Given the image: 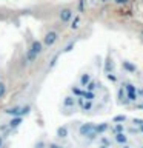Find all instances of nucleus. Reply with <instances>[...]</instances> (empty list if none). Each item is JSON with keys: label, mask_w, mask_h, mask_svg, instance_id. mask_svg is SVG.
<instances>
[{"label": "nucleus", "mask_w": 143, "mask_h": 148, "mask_svg": "<svg viewBox=\"0 0 143 148\" xmlns=\"http://www.w3.org/2000/svg\"><path fill=\"white\" fill-rule=\"evenodd\" d=\"M137 94H138V97L143 96V88H137Z\"/></svg>", "instance_id": "obj_35"}, {"label": "nucleus", "mask_w": 143, "mask_h": 148, "mask_svg": "<svg viewBox=\"0 0 143 148\" xmlns=\"http://www.w3.org/2000/svg\"><path fill=\"white\" fill-rule=\"evenodd\" d=\"M3 140H5V137L0 134V148H3Z\"/></svg>", "instance_id": "obj_36"}, {"label": "nucleus", "mask_w": 143, "mask_h": 148, "mask_svg": "<svg viewBox=\"0 0 143 148\" xmlns=\"http://www.w3.org/2000/svg\"><path fill=\"white\" fill-rule=\"evenodd\" d=\"M122 68L125 69V71H128V73H136L137 71L136 65H132L131 62H128V60H123L122 62Z\"/></svg>", "instance_id": "obj_12"}, {"label": "nucleus", "mask_w": 143, "mask_h": 148, "mask_svg": "<svg viewBox=\"0 0 143 148\" xmlns=\"http://www.w3.org/2000/svg\"><path fill=\"white\" fill-rule=\"evenodd\" d=\"M122 148H129L128 145H122Z\"/></svg>", "instance_id": "obj_41"}, {"label": "nucleus", "mask_w": 143, "mask_h": 148, "mask_svg": "<svg viewBox=\"0 0 143 148\" xmlns=\"http://www.w3.org/2000/svg\"><path fill=\"white\" fill-rule=\"evenodd\" d=\"M100 2H101V3H106V2H108V0H100Z\"/></svg>", "instance_id": "obj_40"}, {"label": "nucleus", "mask_w": 143, "mask_h": 148, "mask_svg": "<svg viewBox=\"0 0 143 148\" xmlns=\"http://www.w3.org/2000/svg\"><path fill=\"white\" fill-rule=\"evenodd\" d=\"M99 148H109V147H105V145H100Z\"/></svg>", "instance_id": "obj_39"}, {"label": "nucleus", "mask_w": 143, "mask_h": 148, "mask_svg": "<svg viewBox=\"0 0 143 148\" xmlns=\"http://www.w3.org/2000/svg\"><path fill=\"white\" fill-rule=\"evenodd\" d=\"M74 48V42H69V43L65 46V49H63V53H69V51H71Z\"/></svg>", "instance_id": "obj_28"}, {"label": "nucleus", "mask_w": 143, "mask_h": 148, "mask_svg": "<svg viewBox=\"0 0 143 148\" xmlns=\"http://www.w3.org/2000/svg\"><path fill=\"white\" fill-rule=\"evenodd\" d=\"M59 56H60V53H59V54H55V56H54V57H52V59H51V63H49V66H48L49 69H52V68L55 66V65H57V60H59Z\"/></svg>", "instance_id": "obj_22"}, {"label": "nucleus", "mask_w": 143, "mask_h": 148, "mask_svg": "<svg viewBox=\"0 0 143 148\" xmlns=\"http://www.w3.org/2000/svg\"><path fill=\"white\" fill-rule=\"evenodd\" d=\"M82 91H83V90H82L80 86H72V88H71V92H72L74 97H80V96H82Z\"/></svg>", "instance_id": "obj_20"}, {"label": "nucleus", "mask_w": 143, "mask_h": 148, "mask_svg": "<svg viewBox=\"0 0 143 148\" xmlns=\"http://www.w3.org/2000/svg\"><path fill=\"white\" fill-rule=\"evenodd\" d=\"M6 94V85H5V82H2L0 80V99Z\"/></svg>", "instance_id": "obj_24"}, {"label": "nucleus", "mask_w": 143, "mask_h": 148, "mask_svg": "<svg viewBox=\"0 0 143 148\" xmlns=\"http://www.w3.org/2000/svg\"><path fill=\"white\" fill-rule=\"evenodd\" d=\"M20 108H22L20 105H14V106H11V108L5 110V114L11 116V117H17V116H20Z\"/></svg>", "instance_id": "obj_8"}, {"label": "nucleus", "mask_w": 143, "mask_h": 148, "mask_svg": "<svg viewBox=\"0 0 143 148\" xmlns=\"http://www.w3.org/2000/svg\"><path fill=\"white\" fill-rule=\"evenodd\" d=\"M35 148H45V142L39 140V142H37V145H35Z\"/></svg>", "instance_id": "obj_34"}, {"label": "nucleus", "mask_w": 143, "mask_h": 148, "mask_svg": "<svg viewBox=\"0 0 143 148\" xmlns=\"http://www.w3.org/2000/svg\"><path fill=\"white\" fill-rule=\"evenodd\" d=\"M28 49H31L35 56H40V54L45 51L43 42H42V40H32V42H31V45H29V48H28Z\"/></svg>", "instance_id": "obj_4"}, {"label": "nucleus", "mask_w": 143, "mask_h": 148, "mask_svg": "<svg viewBox=\"0 0 143 148\" xmlns=\"http://www.w3.org/2000/svg\"><path fill=\"white\" fill-rule=\"evenodd\" d=\"M86 90H88V91H95V90H97V82L91 80V82L86 85Z\"/></svg>", "instance_id": "obj_23"}, {"label": "nucleus", "mask_w": 143, "mask_h": 148, "mask_svg": "<svg viewBox=\"0 0 143 148\" xmlns=\"http://www.w3.org/2000/svg\"><path fill=\"white\" fill-rule=\"evenodd\" d=\"M114 68V63H112V59H106V62H105V73L106 74H109L111 73V69Z\"/></svg>", "instance_id": "obj_19"}, {"label": "nucleus", "mask_w": 143, "mask_h": 148, "mask_svg": "<svg viewBox=\"0 0 143 148\" xmlns=\"http://www.w3.org/2000/svg\"><path fill=\"white\" fill-rule=\"evenodd\" d=\"M126 120V116H115V117L112 119L114 123H118V122H125Z\"/></svg>", "instance_id": "obj_25"}, {"label": "nucleus", "mask_w": 143, "mask_h": 148, "mask_svg": "<svg viewBox=\"0 0 143 148\" xmlns=\"http://www.w3.org/2000/svg\"><path fill=\"white\" fill-rule=\"evenodd\" d=\"M137 108H143V103H137Z\"/></svg>", "instance_id": "obj_37"}, {"label": "nucleus", "mask_w": 143, "mask_h": 148, "mask_svg": "<svg viewBox=\"0 0 143 148\" xmlns=\"http://www.w3.org/2000/svg\"><path fill=\"white\" fill-rule=\"evenodd\" d=\"M76 103L80 106L83 111H91V110H92V106H94L92 100H85L82 96H80V97H76Z\"/></svg>", "instance_id": "obj_5"}, {"label": "nucleus", "mask_w": 143, "mask_h": 148, "mask_svg": "<svg viewBox=\"0 0 143 148\" xmlns=\"http://www.w3.org/2000/svg\"><path fill=\"white\" fill-rule=\"evenodd\" d=\"M132 123L137 125V127H142V125H143V119H136V117H134L132 119Z\"/></svg>", "instance_id": "obj_29"}, {"label": "nucleus", "mask_w": 143, "mask_h": 148, "mask_svg": "<svg viewBox=\"0 0 143 148\" xmlns=\"http://www.w3.org/2000/svg\"><path fill=\"white\" fill-rule=\"evenodd\" d=\"M37 57L39 56H35L34 53H32L31 49H28L26 53H25V57H23V62H25V65H29V63H34L35 60H37Z\"/></svg>", "instance_id": "obj_7"}, {"label": "nucleus", "mask_w": 143, "mask_h": 148, "mask_svg": "<svg viewBox=\"0 0 143 148\" xmlns=\"http://www.w3.org/2000/svg\"><path fill=\"white\" fill-rule=\"evenodd\" d=\"M106 77H108V80H111V82H112V83H115V82H117V77H115L114 76V74H106Z\"/></svg>", "instance_id": "obj_30"}, {"label": "nucleus", "mask_w": 143, "mask_h": 148, "mask_svg": "<svg viewBox=\"0 0 143 148\" xmlns=\"http://www.w3.org/2000/svg\"><path fill=\"white\" fill-rule=\"evenodd\" d=\"M108 128H109L108 123H99V125L94 123V130H95L97 136H100V134H103L105 131H108Z\"/></svg>", "instance_id": "obj_13"}, {"label": "nucleus", "mask_w": 143, "mask_h": 148, "mask_svg": "<svg viewBox=\"0 0 143 148\" xmlns=\"http://www.w3.org/2000/svg\"><path fill=\"white\" fill-rule=\"evenodd\" d=\"M8 130H9L8 123H2V125H0V133H6Z\"/></svg>", "instance_id": "obj_31"}, {"label": "nucleus", "mask_w": 143, "mask_h": 148, "mask_svg": "<svg viewBox=\"0 0 143 148\" xmlns=\"http://www.w3.org/2000/svg\"><path fill=\"white\" fill-rule=\"evenodd\" d=\"M78 133H80V136L86 137L88 140H94L97 137V133L94 130V123L92 122H86V123H82L80 128H78Z\"/></svg>", "instance_id": "obj_1"}, {"label": "nucleus", "mask_w": 143, "mask_h": 148, "mask_svg": "<svg viewBox=\"0 0 143 148\" xmlns=\"http://www.w3.org/2000/svg\"><path fill=\"white\" fill-rule=\"evenodd\" d=\"M117 97H118V102H120V103H123V105H128V103H129V99H128V96H126V92H125L123 88H118Z\"/></svg>", "instance_id": "obj_9"}, {"label": "nucleus", "mask_w": 143, "mask_h": 148, "mask_svg": "<svg viewBox=\"0 0 143 148\" xmlns=\"http://www.w3.org/2000/svg\"><path fill=\"white\" fill-rule=\"evenodd\" d=\"M74 17V9L72 8H62L59 11V20L62 23H69Z\"/></svg>", "instance_id": "obj_3"}, {"label": "nucleus", "mask_w": 143, "mask_h": 148, "mask_svg": "<svg viewBox=\"0 0 143 148\" xmlns=\"http://www.w3.org/2000/svg\"><path fill=\"white\" fill-rule=\"evenodd\" d=\"M59 39H60V36H59V32L57 31H54V29H51V31H48L45 34V37H43V46L45 48H52V46L59 42Z\"/></svg>", "instance_id": "obj_2"}, {"label": "nucleus", "mask_w": 143, "mask_h": 148, "mask_svg": "<svg viewBox=\"0 0 143 148\" xmlns=\"http://www.w3.org/2000/svg\"><path fill=\"white\" fill-rule=\"evenodd\" d=\"M123 90H125V92L126 94H132V92H137V86L134 85V83H131V82H123Z\"/></svg>", "instance_id": "obj_11"}, {"label": "nucleus", "mask_w": 143, "mask_h": 148, "mask_svg": "<svg viewBox=\"0 0 143 148\" xmlns=\"http://www.w3.org/2000/svg\"><path fill=\"white\" fill-rule=\"evenodd\" d=\"M142 148H143V147H142Z\"/></svg>", "instance_id": "obj_42"}, {"label": "nucleus", "mask_w": 143, "mask_h": 148, "mask_svg": "<svg viewBox=\"0 0 143 148\" xmlns=\"http://www.w3.org/2000/svg\"><path fill=\"white\" fill-rule=\"evenodd\" d=\"M92 80V77H91V74H82V76H80V86L82 88H86V85H88V83H89Z\"/></svg>", "instance_id": "obj_14"}, {"label": "nucleus", "mask_w": 143, "mask_h": 148, "mask_svg": "<svg viewBox=\"0 0 143 148\" xmlns=\"http://www.w3.org/2000/svg\"><path fill=\"white\" fill-rule=\"evenodd\" d=\"M100 143H101V145H105V147H109L111 145V142H109V139L108 137H100Z\"/></svg>", "instance_id": "obj_27"}, {"label": "nucleus", "mask_w": 143, "mask_h": 148, "mask_svg": "<svg viewBox=\"0 0 143 148\" xmlns=\"http://www.w3.org/2000/svg\"><path fill=\"white\" fill-rule=\"evenodd\" d=\"M76 106V97L74 96H66L63 97V108L65 110H71Z\"/></svg>", "instance_id": "obj_6"}, {"label": "nucleus", "mask_w": 143, "mask_h": 148, "mask_svg": "<svg viewBox=\"0 0 143 148\" xmlns=\"http://www.w3.org/2000/svg\"><path fill=\"white\" fill-rule=\"evenodd\" d=\"M114 131H115V134H117V133H123V131H125V127H123V123H117V125H115Z\"/></svg>", "instance_id": "obj_26"}, {"label": "nucleus", "mask_w": 143, "mask_h": 148, "mask_svg": "<svg viewBox=\"0 0 143 148\" xmlns=\"http://www.w3.org/2000/svg\"><path fill=\"white\" fill-rule=\"evenodd\" d=\"M57 137L59 139H65V137H68V128L66 127H59L57 128Z\"/></svg>", "instance_id": "obj_16"}, {"label": "nucleus", "mask_w": 143, "mask_h": 148, "mask_svg": "<svg viewBox=\"0 0 143 148\" xmlns=\"http://www.w3.org/2000/svg\"><path fill=\"white\" fill-rule=\"evenodd\" d=\"M138 128H140V133H143V125H142V127H138Z\"/></svg>", "instance_id": "obj_38"}, {"label": "nucleus", "mask_w": 143, "mask_h": 148, "mask_svg": "<svg viewBox=\"0 0 143 148\" xmlns=\"http://www.w3.org/2000/svg\"><path fill=\"white\" fill-rule=\"evenodd\" d=\"M82 97H83L85 100H94V99H95V94H94V91L83 90V91H82Z\"/></svg>", "instance_id": "obj_17"}, {"label": "nucleus", "mask_w": 143, "mask_h": 148, "mask_svg": "<svg viewBox=\"0 0 143 148\" xmlns=\"http://www.w3.org/2000/svg\"><path fill=\"white\" fill-rule=\"evenodd\" d=\"M114 139H115V142H117V143H120V145H126V143H128V137L125 136V133H117Z\"/></svg>", "instance_id": "obj_15"}, {"label": "nucleus", "mask_w": 143, "mask_h": 148, "mask_svg": "<svg viewBox=\"0 0 143 148\" xmlns=\"http://www.w3.org/2000/svg\"><path fill=\"white\" fill-rule=\"evenodd\" d=\"M22 120H23V117H20V116H17V117H12V119L8 122L9 130H16V128H18V127H20V123H22Z\"/></svg>", "instance_id": "obj_10"}, {"label": "nucleus", "mask_w": 143, "mask_h": 148, "mask_svg": "<svg viewBox=\"0 0 143 148\" xmlns=\"http://www.w3.org/2000/svg\"><path fill=\"white\" fill-rule=\"evenodd\" d=\"M48 148H63V147H62V145H59V143H54V142H51Z\"/></svg>", "instance_id": "obj_33"}, {"label": "nucleus", "mask_w": 143, "mask_h": 148, "mask_svg": "<svg viewBox=\"0 0 143 148\" xmlns=\"http://www.w3.org/2000/svg\"><path fill=\"white\" fill-rule=\"evenodd\" d=\"M71 25H69V28H71L72 31H76V29H78V26H80V17H74V20H71L69 22Z\"/></svg>", "instance_id": "obj_18"}, {"label": "nucleus", "mask_w": 143, "mask_h": 148, "mask_svg": "<svg viewBox=\"0 0 143 148\" xmlns=\"http://www.w3.org/2000/svg\"><path fill=\"white\" fill-rule=\"evenodd\" d=\"M114 3L115 5H126V3H129V0H114Z\"/></svg>", "instance_id": "obj_32"}, {"label": "nucleus", "mask_w": 143, "mask_h": 148, "mask_svg": "<svg viewBox=\"0 0 143 148\" xmlns=\"http://www.w3.org/2000/svg\"><path fill=\"white\" fill-rule=\"evenodd\" d=\"M29 111H31V105L22 106V108H20V117H23V116H28V114H29Z\"/></svg>", "instance_id": "obj_21"}]
</instances>
